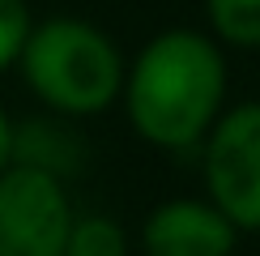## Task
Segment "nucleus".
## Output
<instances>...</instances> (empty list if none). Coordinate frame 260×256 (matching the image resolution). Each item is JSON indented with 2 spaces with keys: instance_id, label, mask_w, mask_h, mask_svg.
Returning <instances> with one entry per match:
<instances>
[{
  "instance_id": "4",
  "label": "nucleus",
  "mask_w": 260,
  "mask_h": 256,
  "mask_svg": "<svg viewBox=\"0 0 260 256\" xmlns=\"http://www.w3.org/2000/svg\"><path fill=\"white\" fill-rule=\"evenodd\" d=\"M77 205L64 179L9 163L0 171V256H64Z\"/></svg>"
},
{
  "instance_id": "1",
  "label": "nucleus",
  "mask_w": 260,
  "mask_h": 256,
  "mask_svg": "<svg viewBox=\"0 0 260 256\" xmlns=\"http://www.w3.org/2000/svg\"><path fill=\"white\" fill-rule=\"evenodd\" d=\"M226 47L201 26H167L128 60L120 107L128 128L162 154L201 149L226 111Z\"/></svg>"
},
{
  "instance_id": "6",
  "label": "nucleus",
  "mask_w": 260,
  "mask_h": 256,
  "mask_svg": "<svg viewBox=\"0 0 260 256\" xmlns=\"http://www.w3.org/2000/svg\"><path fill=\"white\" fill-rule=\"evenodd\" d=\"M73 124L77 120H64V115H51V111L21 124L13 120V163L39 167L69 184L85 167V137Z\"/></svg>"
},
{
  "instance_id": "2",
  "label": "nucleus",
  "mask_w": 260,
  "mask_h": 256,
  "mask_svg": "<svg viewBox=\"0 0 260 256\" xmlns=\"http://www.w3.org/2000/svg\"><path fill=\"white\" fill-rule=\"evenodd\" d=\"M17 73L43 111L64 120H94L120 103L128 56L103 26L60 13L30 26Z\"/></svg>"
},
{
  "instance_id": "5",
  "label": "nucleus",
  "mask_w": 260,
  "mask_h": 256,
  "mask_svg": "<svg viewBox=\"0 0 260 256\" xmlns=\"http://www.w3.org/2000/svg\"><path fill=\"white\" fill-rule=\"evenodd\" d=\"M243 235L209 197H167L137 231L141 256H235Z\"/></svg>"
},
{
  "instance_id": "10",
  "label": "nucleus",
  "mask_w": 260,
  "mask_h": 256,
  "mask_svg": "<svg viewBox=\"0 0 260 256\" xmlns=\"http://www.w3.org/2000/svg\"><path fill=\"white\" fill-rule=\"evenodd\" d=\"M13 163V115L5 111V103H0V171Z\"/></svg>"
},
{
  "instance_id": "9",
  "label": "nucleus",
  "mask_w": 260,
  "mask_h": 256,
  "mask_svg": "<svg viewBox=\"0 0 260 256\" xmlns=\"http://www.w3.org/2000/svg\"><path fill=\"white\" fill-rule=\"evenodd\" d=\"M30 26H35V13H30L26 0H0V73L17 69Z\"/></svg>"
},
{
  "instance_id": "8",
  "label": "nucleus",
  "mask_w": 260,
  "mask_h": 256,
  "mask_svg": "<svg viewBox=\"0 0 260 256\" xmlns=\"http://www.w3.org/2000/svg\"><path fill=\"white\" fill-rule=\"evenodd\" d=\"M64 256H133V239L107 213H77Z\"/></svg>"
},
{
  "instance_id": "3",
  "label": "nucleus",
  "mask_w": 260,
  "mask_h": 256,
  "mask_svg": "<svg viewBox=\"0 0 260 256\" xmlns=\"http://www.w3.org/2000/svg\"><path fill=\"white\" fill-rule=\"evenodd\" d=\"M197 154L205 197L239 235H260V99L231 103Z\"/></svg>"
},
{
  "instance_id": "7",
  "label": "nucleus",
  "mask_w": 260,
  "mask_h": 256,
  "mask_svg": "<svg viewBox=\"0 0 260 256\" xmlns=\"http://www.w3.org/2000/svg\"><path fill=\"white\" fill-rule=\"evenodd\" d=\"M205 30L226 51H260V0H205Z\"/></svg>"
}]
</instances>
